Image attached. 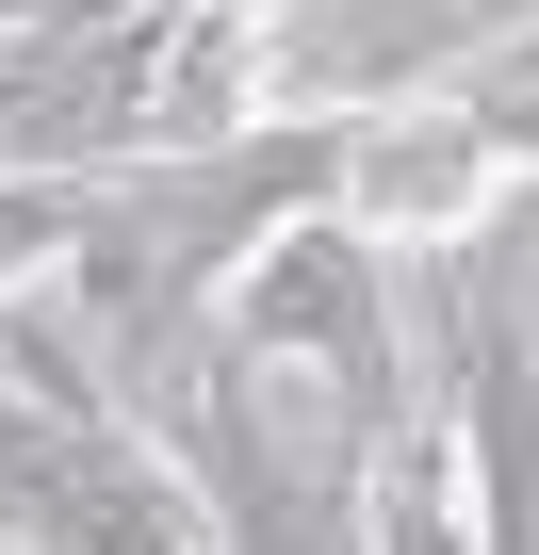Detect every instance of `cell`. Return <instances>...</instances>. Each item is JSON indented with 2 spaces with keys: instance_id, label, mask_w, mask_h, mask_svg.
<instances>
[{
  "instance_id": "obj_1",
  "label": "cell",
  "mask_w": 539,
  "mask_h": 555,
  "mask_svg": "<svg viewBox=\"0 0 539 555\" xmlns=\"http://www.w3.org/2000/svg\"><path fill=\"white\" fill-rule=\"evenodd\" d=\"M213 344H245L261 376H279V360H311V376H328V441H344V457H393V441H409V327H393V245H376L360 212H311V229H279V245H261V261L229 278Z\"/></svg>"
},
{
  "instance_id": "obj_2",
  "label": "cell",
  "mask_w": 539,
  "mask_h": 555,
  "mask_svg": "<svg viewBox=\"0 0 539 555\" xmlns=\"http://www.w3.org/2000/svg\"><path fill=\"white\" fill-rule=\"evenodd\" d=\"M180 474L213 506V555H376V457L261 409V360L213 344L180 376Z\"/></svg>"
},
{
  "instance_id": "obj_3",
  "label": "cell",
  "mask_w": 539,
  "mask_h": 555,
  "mask_svg": "<svg viewBox=\"0 0 539 555\" xmlns=\"http://www.w3.org/2000/svg\"><path fill=\"white\" fill-rule=\"evenodd\" d=\"M441 441H458V522L474 555H539V344L490 278H458V392H441Z\"/></svg>"
},
{
  "instance_id": "obj_4",
  "label": "cell",
  "mask_w": 539,
  "mask_h": 555,
  "mask_svg": "<svg viewBox=\"0 0 539 555\" xmlns=\"http://www.w3.org/2000/svg\"><path fill=\"white\" fill-rule=\"evenodd\" d=\"M82 212H99V180H0V295H34L82 245Z\"/></svg>"
},
{
  "instance_id": "obj_5",
  "label": "cell",
  "mask_w": 539,
  "mask_h": 555,
  "mask_svg": "<svg viewBox=\"0 0 539 555\" xmlns=\"http://www.w3.org/2000/svg\"><path fill=\"white\" fill-rule=\"evenodd\" d=\"M229 17H245V34H261V17H295V0H229Z\"/></svg>"
}]
</instances>
